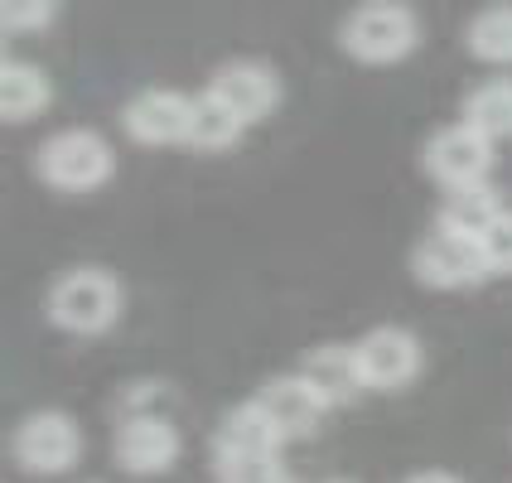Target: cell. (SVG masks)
Masks as SVG:
<instances>
[{"label":"cell","mask_w":512,"mask_h":483,"mask_svg":"<svg viewBox=\"0 0 512 483\" xmlns=\"http://www.w3.org/2000/svg\"><path fill=\"white\" fill-rule=\"evenodd\" d=\"M479 247H484L488 271H493V276H508L512 271V208L484 232V237H479Z\"/></svg>","instance_id":"obj_20"},{"label":"cell","mask_w":512,"mask_h":483,"mask_svg":"<svg viewBox=\"0 0 512 483\" xmlns=\"http://www.w3.org/2000/svg\"><path fill=\"white\" fill-rule=\"evenodd\" d=\"M276 450H281V435H276V426L256 411V401L232 406L228 416L218 421V430H213V459H223V455H276Z\"/></svg>","instance_id":"obj_13"},{"label":"cell","mask_w":512,"mask_h":483,"mask_svg":"<svg viewBox=\"0 0 512 483\" xmlns=\"http://www.w3.org/2000/svg\"><path fill=\"white\" fill-rule=\"evenodd\" d=\"M112 450L126 474H165V469H174L184 440H179L170 416H126L116 426Z\"/></svg>","instance_id":"obj_10"},{"label":"cell","mask_w":512,"mask_h":483,"mask_svg":"<svg viewBox=\"0 0 512 483\" xmlns=\"http://www.w3.org/2000/svg\"><path fill=\"white\" fill-rule=\"evenodd\" d=\"M411 271L421 285H435V290H464V285H479L484 276H493L484 261V247L474 237H459V232L435 228L416 242L411 252Z\"/></svg>","instance_id":"obj_5"},{"label":"cell","mask_w":512,"mask_h":483,"mask_svg":"<svg viewBox=\"0 0 512 483\" xmlns=\"http://www.w3.org/2000/svg\"><path fill=\"white\" fill-rule=\"evenodd\" d=\"M112 165L116 160H112L107 136H97L87 126H68V131L49 136V141L39 145V160H34L39 179L49 189H63V194H87V189L107 184Z\"/></svg>","instance_id":"obj_2"},{"label":"cell","mask_w":512,"mask_h":483,"mask_svg":"<svg viewBox=\"0 0 512 483\" xmlns=\"http://www.w3.org/2000/svg\"><path fill=\"white\" fill-rule=\"evenodd\" d=\"M54 15H58V10L49 5V0H34V5L10 0V5H0V25L10 29V34H20V29H44Z\"/></svg>","instance_id":"obj_21"},{"label":"cell","mask_w":512,"mask_h":483,"mask_svg":"<svg viewBox=\"0 0 512 483\" xmlns=\"http://www.w3.org/2000/svg\"><path fill=\"white\" fill-rule=\"evenodd\" d=\"M329 483H348V479H329Z\"/></svg>","instance_id":"obj_23"},{"label":"cell","mask_w":512,"mask_h":483,"mask_svg":"<svg viewBox=\"0 0 512 483\" xmlns=\"http://www.w3.org/2000/svg\"><path fill=\"white\" fill-rule=\"evenodd\" d=\"M189 121H194V97H184L174 87H145L121 112L126 136L141 145H189Z\"/></svg>","instance_id":"obj_8"},{"label":"cell","mask_w":512,"mask_h":483,"mask_svg":"<svg viewBox=\"0 0 512 483\" xmlns=\"http://www.w3.org/2000/svg\"><path fill=\"white\" fill-rule=\"evenodd\" d=\"M10 455L25 474H63L83 455V430L68 411H29L10 435Z\"/></svg>","instance_id":"obj_4"},{"label":"cell","mask_w":512,"mask_h":483,"mask_svg":"<svg viewBox=\"0 0 512 483\" xmlns=\"http://www.w3.org/2000/svg\"><path fill=\"white\" fill-rule=\"evenodd\" d=\"M406 483H459L455 474H445V469H426V474H411Z\"/></svg>","instance_id":"obj_22"},{"label":"cell","mask_w":512,"mask_h":483,"mask_svg":"<svg viewBox=\"0 0 512 483\" xmlns=\"http://www.w3.org/2000/svg\"><path fill=\"white\" fill-rule=\"evenodd\" d=\"M121 314V285L102 266H73L49 285V319L68 334H102Z\"/></svg>","instance_id":"obj_1"},{"label":"cell","mask_w":512,"mask_h":483,"mask_svg":"<svg viewBox=\"0 0 512 483\" xmlns=\"http://www.w3.org/2000/svg\"><path fill=\"white\" fill-rule=\"evenodd\" d=\"M426 170L445 184V189H469V184H488L493 170V141L479 136L469 121L440 126L426 141Z\"/></svg>","instance_id":"obj_6"},{"label":"cell","mask_w":512,"mask_h":483,"mask_svg":"<svg viewBox=\"0 0 512 483\" xmlns=\"http://www.w3.org/2000/svg\"><path fill=\"white\" fill-rule=\"evenodd\" d=\"M203 92H213L232 116H242L247 126L261 121V116L276 112V102H281V78H276V68H266V63H256V58H232L223 63Z\"/></svg>","instance_id":"obj_9"},{"label":"cell","mask_w":512,"mask_h":483,"mask_svg":"<svg viewBox=\"0 0 512 483\" xmlns=\"http://www.w3.org/2000/svg\"><path fill=\"white\" fill-rule=\"evenodd\" d=\"M469 54L484 63H512V5H488L464 25Z\"/></svg>","instance_id":"obj_18"},{"label":"cell","mask_w":512,"mask_h":483,"mask_svg":"<svg viewBox=\"0 0 512 483\" xmlns=\"http://www.w3.org/2000/svg\"><path fill=\"white\" fill-rule=\"evenodd\" d=\"M464 121L488 136V141H503L512 136V78H488L464 97Z\"/></svg>","instance_id":"obj_16"},{"label":"cell","mask_w":512,"mask_h":483,"mask_svg":"<svg viewBox=\"0 0 512 483\" xmlns=\"http://www.w3.org/2000/svg\"><path fill=\"white\" fill-rule=\"evenodd\" d=\"M252 401H256V411L276 426V435H281V440L310 435V430L319 426V416L329 411V406H324V397L314 392L300 372H285V377L261 382V392H256Z\"/></svg>","instance_id":"obj_11"},{"label":"cell","mask_w":512,"mask_h":483,"mask_svg":"<svg viewBox=\"0 0 512 483\" xmlns=\"http://www.w3.org/2000/svg\"><path fill=\"white\" fill-rule=\"evenodd\" d=\"M54 87H49V73L34 68V63H20V58H5L0 63V112L5 121H29L49 107Z\"/></svg>","instance_id":"obj_15"},{"label":"cell","mask_w":512,"mask_h":483,"mask_svg":"<svg viewBox=\"0 0 512 483\" xmlns=\"http://www.w3.org/2000/svg\"><path fill=\"white\" fill-rule=\"evenodd\" d=\"M416 15L406 5H358L339 25V44L363 63H397L416 49Z\"/></svg>","instance_id":"obj_3"},{"label":"cell","mask_w":512,"mask_h":483,"mask_svg":"<svg viewBox=\"0 0 512 483\" xmlns=\"http://www.w3.org/2000/svg\"><path fill=\"white\" fill-rule=\"evenodd\" d=\"M353 348H358V368L372 392H397L421 372V339L401 324H377Z\"/></svg>","instance_id":"obj_7"},{"label":"cell","mask_w":512,"mask_h":483,"mask_svg":"<svg viewBox=\"0 0 512 483\" xmlns=\"http://www.w3.org/2000/svg\"><path fill=\"white\" fill-rule=\"evenodd\" d=\"M242 131H247V121H242V116H232L213 92H199V97H194L189 145H199V150H228V145L242 141Z\"/></svg>","instance_id":"obj_17"},{"label":"cell","mask_w":512,"mask_h":483,"mask_svg":"<svg viewBox=\"0 0 512 483\" xmlns=\"http://www.w3.org/2000/svg\"><path fill=\"white\" fill-rule=\"evenodd\" d=\"M508 208L503 199L488 189V184H469V189H445V203H440V218H435V228L445 232H459V237H484L498 218H503Z\"/></svg>","instance_id":"obj_14"},{"label":"cell","mask_w":512,"mask_h":483,"mask_svg":"<svg viewBox=\"0 0 512 483\" xmlns=\"http://www.w3.org/2000/svg\"><path fill=\"white\" fill-rule=\"evenodd\" d=\"M218 483H290L281 469V455H223Z\"/></svg>","instance_id":"obj_19"},{"label":"cell","mask_w":512,"mask_h":483,"mask_svg":"<svg viewBox=\"0 0 512 483\" xmlns=\"http://www.w3.org/2000/svg\"><path fill=\"white\" fill-rule=\"evenodd\" d=\"M300 377L324 397V406H343L358 392H368L353 343H319V348H310V358L300 363Z\"/></svg>","instance_id":"obj_12"}]
</instances>
